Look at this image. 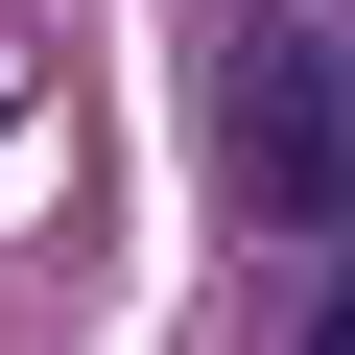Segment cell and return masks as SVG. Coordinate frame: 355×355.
Segmentation results:
<instances>
[{
  "instance_id": "obj_2",
  "label": "cell",
  "mask_w": 355,
  "mask_h": 355,
  "mask_svg": "<svg viewBox=\"0 0 355 355\" xmlns=\"http://www.w3.org/2000/svg\"><path fill=\"white\" fill-rule=\"evenodd\" d=\"M284 355H355V284H331V308H308V331H284Z\"/></svg>"
},
{
  "instance_id": "obj_1",
  "label": "cell",
  "mask_w": 355,
  "mask_h": 355,
  "mask_svg": "<svg viewBox=\"0 0 355 355\" xmlns=\"http://www.w3.org/2000/svg\"><path fill=\"white\" fill-rule=\"evenodd\" d=\"M214 142H237V214H284V237H355V48H331V24H237V71H214Z\"/></svg>"
}]
</instances>
